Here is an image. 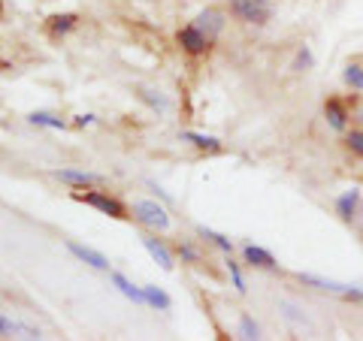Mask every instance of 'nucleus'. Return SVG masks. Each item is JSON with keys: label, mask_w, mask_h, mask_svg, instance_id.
<instances>
[{"label": "nucleus", "mask_w": 363, "mask_h": 341, "mask_svg": "<svg viewBox=\"0 0 363 341\" xmlns=\"http://www.w3.org/2000/svg\"><path fill=\"white\" fill-rule=\"evenodd\" d=\"M358 202H360V191H358V187L345 191V193L336 200V211H339V217H342V221H351L354 211H358Z\"/></svg>", "instance_id": "4468645a"}, {"label": "nucleus", "mask_w": 363, "mask_h": 341, "mask_svg": "<svg viewBox=\"0 0 363 341\" xmlns=\"http://www.w3.org/2000/svg\"><path fill=\"white\" fill-rule=\"evenodd\" d=\"M176 251H179V257H182L185 263H200V251H197L194 245H188V242H179Z\"/></svg>", "instance_id": "b1692460"}, {"label": "nucleus", "mask_w": 363, "mask_h": 341, "mask_svg": "<svg viewBox=\"0 0 363 341\" xmlns=\"http://www.w3.org/2000/svg\"><path fill=\"white\" fill-rule=\"evenodd\" d=\"M146 290V305L151 308H157V311H170V305H173V299L166 296V293L161 290V287H155V284H148V287H142Z\"/></svg>", "instance_id": "dca6fc26"}, {"label": "nucleus", "mask_w": 363, "mask_h": 341, "mask_svg": "<svg viewBox=\"0 0 363 341\" xmlns=\"http://www.w3.org/2000/svg\"><path fill=\"white\" fill-rule=\"evenodd\" d=\"M227 272H230V278H233V287H236L239 293H245V278H242V269H239V263L230 260V254H227Z\"/></svg>", "instance_id": "5701e85b"}, {"label": "nucleus", "mask_w": 363, "mask_h": 341, "mask_svg": "<svg viewBox=\"0 0 363 341\" xmlns=\"http://www.w3.org/2000/svg\"><path fill=\"white\" fill-rule=\"evenodd\" d=\"M140 97H142V100H146L148 106H155L157 112H166V109H170V103H166L164 97L157 94V91H148V88H142V91H140Z\"/></svg>", "instance_id": "4be33fe9"}, {"label": "nucleus", "mask_w": 363, "mask_h": 341, "mask_svg": "<svg viewBox=\"0 0 363 341\" xmlns=\"http://www.w3.org/2000/svg\"><path fill=\"white\" fill-rule=\"evenodd\" d=\"M345 142H348V148H351L354 154L363 157V130H351V133L345 136Z\"/></svg>", "instance_id": "393cba45"}, {"label": "nucleus", "mask_w": 363, "mask_h": 341, "mask_svg": "<svg viewBox=\"0 0 363 341\" xmlns=\"http://www.w3.org/2000/svg\"><path fill=\"white\" fill-rule=\"evenodd\" d=\"M43 338L40 329L28 327V323H19V320H10V317L0 314V338Z\"/></svg>", "instance_id": "6e6552de"}, {"label": "nucleus", "mask_w": 363, "mask_h": 341, "mask_svg": "<svg viewBox=\"0 0 363 341\" xmlns=\"http://www.w3.org/2000/svg\"><path fill=\"white\" fill-rule=\"evenodd\" d=\"M76 15L73 12H60V15H52L49 21H45V27H49V34L52 36H64V34H70V30L76 27Z\"/></svg>", "instance_id": "2eb2a0df"}, {"label": "nucleus", "mask_w": 363, "mask_h": 341, "mask_svg": "<svg viewBox=\"0 0 363 341\" xmlns=\"http://www.w3.org/2000/svg\"><path fill=\"white\" fill-rule=\"evenodd\" d=\"M342 79H345V85H351L354 91H363V67L360 64H348Z\"/></svg>", "instance_id": "aec40b11"}, {"label": "nucleus", "mask_w": 363, "mask_h": 341, "mask_svg": "<svg viewBox=\"0 0 363 341\" xmlns=\"http://www.w3.org/2000/svg\"><path fill=\"white\" fill-rule=\"evenodd\" d=\"M0 67H3V60H0Z\"/></svg>", "instance_id": "7c9ffc66"}, {"label": "nucleus", "mask_w": 363, "mask_h": 341, "mask_svg": "<svg viewBox=\"0 0 363 341\" xmlns=\"http://www.w3.org/2000/svg\"><path fill=\"white\" fill-rule=\"evenodd\" d=\"M242 257H245L248 266H257V269H278L276 257H272L270 251H263V248H257V245H245V248H242Z\"/></svg>", "instance_id": "1a4fd4ad"}, {"label": "nucleus", "mask_w": 363, "mask_h": 341, "mask_svg": "<svg viewBox=\"0 0 363 341\" xmlns=\"http://www.w3.org/2000/svg\"><path fill=\"white\" fill-rule=\"evenodd\" d=\"M230 12L239 15L242 21H252V25H263L270 19V10L263 6V0H230Z\"/></svg>", "instance_id": "20e7f679"}, {"label": "nucleus", "mask_w": 363, "mask_h": 341, "mask_svg": "<svg viewBox=\"0 0 363 341\" xmlns=\"http://www.w3.org/2000/svg\"><path fill=\"white\" fill-rule=\"evenodd\" d=\"M182 139L197 145L200 151H221V142L215 139V136H203V133H182Z\"/></svg>", "instance_id": "f3484780"}, {"label": "nucleus", "mask_w": 363, "mask_h": 341, "mask_svg": "<svg viewBox=\"0 0 363 341\" xmlns=\"http://www.w3.org/2000/svg\"><path fill=\"white\" fill-rule=\"evenodd\" d=\"M112 284H116L127 299H133L136 305H146V290H142V287H136V284H131L124 275H121V272H112Z\"/></svg>", "instance_id": "ddd939ff"}, {"label": "nucleus", "mask_w": 363, "mask_h": 341, "mask_svg": "<svg viewBox=\"0 0 363 341\" xmlns=\"http://www.w3.org/2000/svg\"><path fill=\"white\" fill-rule=\"evenodd\" d=\"M58 178L67 181V185H76V187L103 185V176H94V172H85V169H58Z\"/></svg>", "instance_id": "9b49d317"}, {"label": "nucleus", "mask_w": 363, "mask_h": 341, "mask_svg": "<svg viewBox=\"0 0 363 341\" xmlns=\"http://www.w3.org/2000/svg\"><path fill=\"white\" fill-rule=\"evenodd\" d=\"M324 115H327V124L333 127V130H345V124H348V112H345V106L336 100V97H330L327 103H324Z\"/></svg>", "instance_id": "f8f14e48"}, {"label": "nucleus", "mask_w": 363, "mask_h": 341, "mask_svg": "<svg viewBox=\"0 0 363 341\" xmlns=\"http://www.w3.org/2000/svg\"><path fill=\"white\" fill-rule=\"evenodd\" d=\"M282 308H285V317H287V320H294V323H306V317L300 314V308H294L291 302H285Z\"/></svg>", "instance_id": "bb28decb"}, {"label": "nucleus", "mask_w": 363, "mask_h": 341, "mask_svg": "<svg viewBox=\"0 0 363 341\" xmlns=\"http://www.w3.org/2000/svg\"><path fill=\"white\" fill-rule=\"evenodd\" d=\"M28 121L30 124H36V127H55V130H64L67 127L64 118H55V115H49V112H34Z\"/></svg>", "instance_id": "6ab92c4d"}, {"label": "nucleus", "mask_w": 363, "mask_h": 341, "mask_svg": "<svg viewBox=\"0 0 363 341\" xmlns=\"http://www.w3.org/2000/svg\"><path fill=\"white\" fill-rule=\"evenodd\" d=\"M263 3H267V0H263Z\"/></svg>", "instance_id": "2f4dec72"}, {"label": "nucleus", "mask_w": 363, "mask_h": 341, "mask_svg": "<svg viewBox=\"0 0 363 341\" xmlns=\"http://www.w3.org/2000/svg\"><path fill=\"white\" fill-rule=\"evenodd\" d=\"M194 25L200 27L203 34H206L209 40H212L215 34H221V30H224V15L218 12V10H206V12H200V15H197V21H194Z\"/></svg>", "instance_id": "9d476101"}, {"label": "nucleus", "mask_w": 363, "mask_h": 341, "mask_svg": "<svg viewBox=\"0 0 363 341\" xmlns=\"http://www.w3.org/2000/svg\"><path fill=\"white\" fill-rule=\"evenodd\" d=\"M142 248H146V251L151 254V260H155L161 269H166V272H170L173 266H176V263H173V254H170V248H166L161 239H155V236H142Z\"/></svg>", "instance_id": "0eeeda50"}, {"label": "nucleus", "mask_w": 363, "mask_h": 341, "mask_svg": "<svg viewBox=\"0 0 363 341\" xmlns=\"http://www.w3.org/2000/svg\"><path fill=\"white\" fill-rule=\"evenodd\" d=\"M176 40L182 45V51H188V55H203V51L209 49V36L203 34L197 25H188V27H182L179 34H176Z\"/></svg>", "instance_id": "39448f33"}, {"label": "nucleus", "mask_w": 363, "mask_h": 341, "mask_svg": "<svg viewBox=\"0 0 363 341\" xmlns=\"http://www.w3.org/2000/svg\"><path fill=\"white\" fill-rule=\"evenodd\" d=\"M312 64H315L312 51H309V45H302V49H300V55H297V70H309Z\"/></svg>", "instance_id": "a878e982"}, {"label": "nucleus", "mask_w": 363, "mask_h": 341, "mask_svg": "<svg viewBox=\"0 0 363 341\" xmlns=\"http://www.w3.org/2000/svg\"><path fill=\"white\" fill-rule=\"evenodd\" d=\"M300 281L302 284H309V287H315V290H324V293H336V296H342V299H358L363 302V290H354V287H348V284H339V281H330V278H321V275H302L300 272Z\"/></svg>", "instance_id": "7ed1b4c3"}, {"label": "nucleus", "mask_w": 363, "mask_h": 341, "mask_svg": "<svg viewBox=\"0 0 363 341\" xmlns=\"http://www.w3.org/2000/svg\"><path fill=\"white\" fill-rule=\"evenodd\" d=\"M197 233H200L203 239H209L215 248H221L224 254H233V242L227 239V236H221V233H215V230H209V226H197Z\"/></svg>", "instance_id": "a211bd4d"}, {"label": "nucleus", "mask_w": 363, "mask_h": 341, "mask_svg": "<svg viewBox=\"0 0 363 341\" xmlns=\"http://www.w3.org/2000/svg\"><path fill=\"white\" fill-rule=\"evenodd\" d=\"M67 251H70L76 260H82L85 266H91V269H100V272H106L109 269V260L100 254V251H94V248H88V245H79V242H67Z\"/></svg>", "instance_id": "423d86ee"}, {"label": "nucleus", "mask_w": 363, "mask_h": 341, "mask_svg": "<svg viewBox=\"0 0 363 341\" xmlns=\"http://www.w3.org/2000/svg\"><path fill=\"white\" fill-rule=\"evenodd\" d=\"M133 217L140 224L151 226V230H166V226H170V215H166V209L157 206V202H151V200H136L133 202Z\"/></svg>", "instance_id": "f03ea898"}, {"label": "nucleus", "mask_w": 363, "mask_h": 341, "mask_svg": "<svg viewBox=\"0 0 363 341\" xmlns=\"http://www.w3.org/2000/svg\"><path fill=\"white\" fill-rule=\"evenodd\" d=\"M148 187H151V191H155L157 196H161V200H166V202H170V196H166L164 191H161V187H157V185H151V181H148Z\"/></svg>", "instance_id": "c85d7f7f"}, {"label": "nucleus", "mask_w": 363, "mask_h": 341, "mask_svg": "<svg viewBox=\"0 0 363 341\" xmlns=\"http://www.w3.org/2000/svg\"><path fill=\"white\" fill-rule=\"evenodd\" d=\"M73 124H76V127H88V124H94V115H76Z\"/></svg>", "instance_id": "cd10ccee"}, {"label": "nucleus", "mask_w": 363, "mask_h": 341, "mask_svg": "<svg viewBox=\"0 0 363 341\" xmlns=\"http://www.w3.org/2000/svg\"><path fill=\"white\" fill-rule=\"evenodd\" d=\"M239 338H248V341L261 338V329H257L254 317H248V314H242V317H239Z\"/></svg>", "instance_id": "412c9836"}, {"label": "nucleus", "mask_w": 363, "mask_h": 341, "mask_svg": "<svg viewBox=\"0 0 363 341\" xmlns=\"http://www.w3.org/2000/svg\"><path fill=\"white\" fill-rule=\"evenodd\" d=\"M0 12H3V3H0Z\"/></svg>", "instance_id": "c756f323"}, {"label": "nucleus", "mask_w": 363, "mask_h": 341, "mask_svg": "<svg viewBox=\"0 0 363 341\" xmlns=\"http://www.w3.org/2000/svg\"><path fill=\"white\" fill-rule=\"evenodd\" d=\"M73 200L76 202H85V206H94L97 211H103V215L116 217V221H124V217H127L124 202H118L116 196H109V193H103V191H85V193L76 191Z\"/></svg>", "instance_id": "f257e3e1"}]
</instances>
